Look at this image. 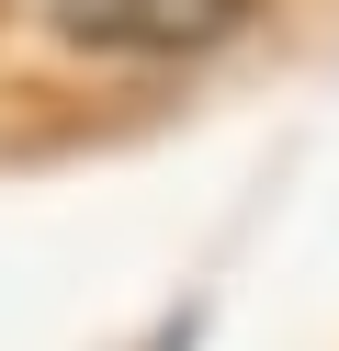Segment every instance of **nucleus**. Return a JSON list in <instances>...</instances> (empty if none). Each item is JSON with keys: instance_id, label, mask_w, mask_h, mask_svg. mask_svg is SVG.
<instances>
[{"instance_id": "obj_1", "label": "nucleus", "mask_w": 339, "mask_h": 351, "mask_svg": "<svg viewBox=\"0 0 339 351\" xmlns=\"http://www.w3.org/2000/svg\"><path fill=\"white\" fill-rule=\"evenodd\" d=\"M238 23V0H57V34L90 57H192Z\"/></svg>"}, {"instance_id": "obj_2", "label": "nucleus", "mask_w": 339, "mask_h": 351, "mask_svg": "<svg viewBox=\"0 0 339 351\" xmlns=\"http://www.w3.org/2000/svg\"><path fill=\"white\" fill-rule=\"evenodd\" d=\"M147 351H192V317H170V328H158V340Z\"/></svg>"}]
</instances>
